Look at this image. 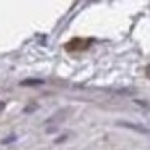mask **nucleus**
<instances>
[{"label":"nucleus","mask_w":150,"mask_h":150,"mask_svg":"<svg viewBox=\"0 0 150 150\" xmlns=\"http://www.w3.org/2000/svg\"><path fill=\"white\" fill-rule=\"evenodd\" d=\"M21 86H42L44 81L42 79H34V78H29V79H23L20 82Z\"/></svg>","instance_id":"nucleus-2"},{"label":"nucleus","mask_w":150,"mask_h":150,"mask_svg":"<svg viewBox=\"0 0 150 150\" xmlns=\"http://www.w3.org/2000/svg\"><path fill=\"white\" fill-rule=\"evenodd\" d=\"M13 140H16V136H10L8 139H4V140H2V144H8V142H13Z\"/></svg>","instance_id":"nucleus-3"},{"label":"nucleus","mask_w":150,"mask_h":150,"mask_svg":"<svg viewBox=\"0 0 150 150\" xmlns=\"http://www.w3.org/2000/svg\"><path fill=\"white\" fill-rule=\"evenodd\" d=\"M4 107H5V103H4V102H0V111L4 110Z\"/></svg>","instance_id":"nucleus-4"},{"label":"nucleus","mask_w":150,"mask_h":150,"mask_svg":"<svg viewBox=\"0 0 150 150\" xmlns=\"http://www.w3.org/2000/svg\"><path fill=\"white\" fill-rule=\"evenodd\" d=\"M118 124H121V126H124V127H129V129H132V131H137V132H140V134H150L149 129H145V127L139 126V124L136 126V124L127 123V121H121V123H118Z\"/></svg>","instance_id":"nucleus-1"}]
</instances>
